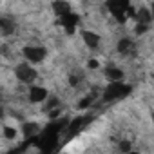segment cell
<instances>
[{
	"label": "cell",
	"instance_id": "cell-2",
	"mask_svg": "<svg viewBox=\"0 0 154 154\" xmlns=\"http://www.w3.org/2000/svg\"><path fill=\"white\" fill-rule=\"evenodd\" d=\"M129 154H141V152H136V150H131Z\"/></svg>",
	"mask_w": 154,
	"mask_h": 154
},
{
	"label": "cell",
	"instance_id": "cell-1",
	"mask_svg": "<svg viewBox=\"0 0 154 154\" xmlns=\"http://www.w3.org/2000/svg\"><path fill=\"white\" fill-rule=\"evenodd\" d=\"M15 78L18 82H24V84H33L38 78V72H36V69L31 63L24 62V63H18L15 67Z\"/></svg>",
	"mask_w": 154,
	"mask_h": 154
}]
</instances>
